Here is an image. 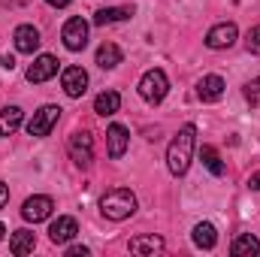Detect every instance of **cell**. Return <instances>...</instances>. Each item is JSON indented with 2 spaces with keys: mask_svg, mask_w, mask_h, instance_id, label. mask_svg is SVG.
Wrapping results in <instances>:
<instances>
[{
  "mask_svg": "<svg viewBox=\"0 0 260 257\" xmlns=\"http://www.w3.org/2000/svg\"><path fill=\"white\" fill-rule=\"evenodd\" d=\"M224 79L221 76H203L200 82H197V97L203 100V103H215V100H221L224 97Z\"/></svg>",
  "mask_w": 260,
  "mask_h": 257,
  "instance_id": "5bb4252c",
  "label": "cell"
},
{
  "mask_svg": "<svg viewBox=\"0 0 260 257\" xmlns=\"http://www.w3.org/2000/svg\"><path fill=\"white\" fill-rule=\"evenodd\" d=\"M106 145H109V157H112V160L124 157V151H127V145H130L127 127H121V124H109V130H106Z\"/></svg>",
  "mask_w": 260,
  "mask_h": 257,
  "instance_id": "4fadbf2b",
  "label": "cell"
},
{
  "mask_svg": "<svg viewBox=\"0 0 260 257\" xmlns=\"http://www.w3.org/2000/svg\"><path fill=\"white\" fill-rule=\"evenodd\" d=\"M76 233H79V224H76V218H70V215H61V218L52 221V227H49V239H52L55 245H67V242H73Z\"/></svg>",
  "mask_w": 260,
  "mask_h": 257,
  "instance_id": "8fae6325",
  "label": "cell"
},
{
  "mask_svg": "<svg viewBox=\"0 0 260 257\" xmlns=\"http://www.w3.org/2000/svg\"><path fill=\"white\" fill-rule=\"evenodd\" d=\"M245 46H248V52H251V55H260V24H254V27L248 30Z\"/></svg>",
  "mask_w": 260,
  "mask_h": 257,
  "instance_id": "d4e9b609",
  "label": "cell"
},
{
  "mask_svg": "<svg viewBox=\"0 0 260 257\" xmlns=\"http://www.w3.org/2000/svg\"><path fill=\"white\" fill-rule=\"evenodd\" d=\"M248 188H251V191H260V170L251 176V179H248Z\"/></svg>",
  "mask_w": 260,
  "mask_h": 257,
  "instance_id": "4316f807",
  "label": "cell"
},
{
  "mask_svg": "<svg viewBox=\"0 0 260 257\" xmlns=\"http://www.w3.org/2000/svg\"><path fill=\"white\" fill-rule=\"evenodd\" d=\"M200 160H203V167H206L212 176H218V179H221V176H224V170H227V167H224V160H221V154H218L212 145H203V148H200Z\"/></svg>",
  "mask_w": 260,
  "mask_h": 257,
  "instance_id": "44dd1931",
  "label": "cell"
},
{
  "mask_svg": "<svg viewBox=\"0 0 260 257\" xmlns=\"http://www.w3.org/2000/svg\"><path fill=\"white\" fill-rule=\"evenodd\" d=\"M67 257H88V248L85 245H70L67 248Z\"/></svg>",
  "mask_w": 260,
  "mask_h": 257,
  "instance_id": "484cf974",
  "label": "cell"
},
{
  "mask_svg": "<svg viewBox=\"0 0 260 257\" xmlns=\"http://www.w3.org/2000/svg\"><path fill=\"white\" fill-rule=\"evenodd\" d=\"M12 40H15V49L21 55H34L40 49V30L34 24H18L15 34H12Z\"/></svg>",
  "mask_w": 260,
  "mask_h": 257,
  "instance_id": "7c38bea8",
  "label": "cell"
},
{
  "mask_svg": "<svg viewBox=\"0 0 260 257\" xmlns=\"http://www.w3.org/2000/svg\"><path fill=\"white\" fill-rule=\"evenodd\" d=\"M34 245H37V239H34V233H30V230H15V233H12V239H9V251H12V254H18V257L30 254V251H34Z\"/></svg>",
  "mask_w": 260,
  "mask_h": 257,
  "instance_id": "d6986e66",
  "label": "cell"
},
{
  "mask_svg": "<svg viewBox=\"0 0 260 257\" xmlns=\"http://www.w3.org/2000/svg\"><path fill=\"white\" fill-rule=\"evenodd\" d=\"M46 3H49V6H55V9H64V6L73 3V0H46Z\"/></svg>",
  "mask_w": 260,
  "mask_h": 257,
  "instance_id": "f1b7e54d",
  "label": "cell"
},
{
  "mask_svg": "<svg viewBox=\"0 0 260 257\" xmlns=\"http://www.w3.org/2000/svg\"><path fill=\"white\" fill-rule=\"evenodd\" d=\"M121 109V94L118 91H103V94H97V100H94V112L97 115H115Z\"/></svg>",
  "mask_w": 260,
  "mask_h": 257,
  "instance_id": "2e32d148",
  "label": "cell"
},
{
  "mask_svg": "<svg viewBox=\"0 0 260 257\" xmlns=\"http://www.w3.org/2000/svg\"><path fill=\"white\" fill-rule=\"evenodd\" d=\"M245 100H248V106L251 109H260V79H251L248 85H245Z\"/></svg>",
  "mask_w": 260,
  "mask_h": 257,
  "instance_id": "cb8c5ba5",
  "label": "cell"
},
{
  "mask_svg": "<svg viewBox=\"0 0 260 257\" xmlns=\"http://www.w3.org/2000/svg\"><path fill=\"white\" fill-rule=\"evenodd\" d=\"M0 67H3V70H12V67H15V61H12L9 55H3V58H0Z\"/></svg>",
  "mask_w": 260,
  "mask_h": 257,
  "instance_id": "f546056e",
  "label": "cell"
},
{
  "mask_svg": "<svg viewBox=\"0 0 260 257\" xmlns=\"http://www.w3.org/2000/svg\"><path fill=\"white\" fill-rule=\"evenodd\" d=\"M61 40H64V46L70 52H82L85 46H88V21L85 18H70L64 24V30H61Z\"/></svg>",
  "mask_w": 260,
  "mask_h": 257,
  "instance_id": "8992f818",
  "label": "cell"
},
{
  "mask_svg": "<svg viewBox=\"0 0 260 257\" xmlns=\"http://www.w3.org/2000/svg\"><path fill=\"white\" fill-rule=\"evenodd\" d=\"M67 148H70V157H73L76 167H91V160H94V139H91L88 130H76L70 136Z\"/></svg>",
  "mask_w": 260,
  "mask_h": 257,
  "instance_id": "277c9868",
  "label": "cell"
},
{
  "mask_svg": "<svg viewBox=\"0 0 260 257\" xmlns=\"http://www.w3.org/2000/svg\"><path fill=\"white\" fill-rule=\"evenodd\" d=\"M61 85H64L67 97H82L85 91H88V73L82 70V67H67L64 73H61Z\"/></svg>",
  "mask_w": 260,
  "mask_h": 257,
  "instance_id": "9c48e42d",
  "label": "cell"
},
{
  "mask_svg": "<svg viewBox=\"0 0 260 257\" xmlns=\"http://www.w3.org/2000/svg\"><path fill=\"white\" fill-rule=\"evenodd\" d=\"M52 209H55V200L46 197V194H37V197H27V200H24V206H21V218L37 224V221L52 218Z\"/></svg>",
  "mask_w": 260,
  "mask_h": 257,
  "instance_id": "52a82bcc",
  "label": "cell"
},
{
  "mask_svg": "<svg viewBox=\"0 0 260 257\" xmlns=\"http://www.w3.org/2000/svg\"><path fill=\"white\" fill-rule=\"evenodd\" d=\"M130 15H133V6H106V9H97L94 24L106 27V24H115V21H127Z\"/></svg>",
  "mask_w": 260,
  "mask_h": 257,
  "instance_id": "9a60e30c",
  "label": "cell"
},
{
  "mask_svg": "<svg viewBox=\"0 0 260 257\" xmlns=\"http://www.w3.org/2000/svg\"><path fill=\"white\" fill-rule=\"evenodd\" d=\"M3 233H6V227H3V224H0V239H3Z\"/></svg>",
  "mask_w": 260,
  "mask_h": 257,
  "instance_id": "4dcf8cb0",
  "label": "cell"
},
{
  "mask_svg": "<svg viewBox=\"0 0 260 257\" xmlns=\"http://www.w3.org/2000/svg\"><path fill=\"white\" fill-rule=\"evenodd\" d=\"M215 242H218V230H215L209 221L197 224V227H194V245H197V248L209 251V248H215Z\"/></svg>",
  "mask_w": 260,
  "mask_h": 257,
  "instance_id": "ffe728a7",
  "label": "cell"
},
{
  "mask_svg": "<svg viewBox=\"0 0 260 257\" xmlns=\"http://www.w3.org/2000/svg\"><path fill=\"white\" fill-rule=\"evenodd\" d=\"M157 251H164V239L154 233L130 239V254H157Z\"/></svg>",
  "mask_w": 260,
  "mask_h": 257,
  "instance_id": "e0dca14e",
  "label": "cell"
},
{
  "mask_svg": "<svg viewBox=\"0 0 260 257\" xmlns=\"http://www.w3.org/2000/svg\"><path fill=\"white\" fill-rule=\"evenodd\" d=\"M61 112H64V109H61V106H52V103H49V106H43V109H37V112H34V118L27 121V133H30V136H49L52 127L58 124Z\"/></svg>",
  "mask_w": 260,
  "mask_h": 257,
  "instance_id": "5b68a950",
  "label": "cell"
},
{
  "mask_svg": "<svg viewBox=\"0 0 260 257\" xmlns=\"http://www.w3.org/2000/svg\"><path fill=\"white\" fill-rule=\"evenodd\" d=\"M21 109L18 106H3L0 109V136H9V133H15V130L21 127Z\"/></svg>",
  "mask_w": 260,
  "mask_h": 257,
  "instance_id": "ac0fdd59",
  "label": "cell"
},
{
  "mask_svg": "<svg viewBox=\"0 0 260 257\" xmlns=\"http://www.w3.org/2000/svg\"><path fill=\"white\" fill-rule=\"evenodd\" d=\"M167 94H170V79H167L164 70H148V73L139 79V97H142L145 103L157 106V103H164Z\"/></svg>",
  "mask_w": 260,
  "mask_h": 257,
  "instance_id": "3957f363",
  "label": "cell"
},
{
  "mask_svg": "<svg viewBox=\"0 0 260 257\" xmlns=\"http://www.w3.org/2000/svg\"><path fill=\"white\" fill-rule=\"evenodd\" d=\"M236 37H239L236 24H233V21H221V24H215V27L206 34V46H209V49H230V46L236 43Z\"/></svg>",
  "mask_w": 260,
  "mask_h": 257,
  "instance_id": "ba28073f",
  "label": "cell"
},
{
  "mask_svg": "<svg viewBox=\"0 0 260 257\" xmlns=\"http://www.w3.org/2000/svg\"><path fill=\"white\" fill-rule=\"evenodd\" d=\"M52 76H58V58L55 55H40L34 64L27 67V82H34V85L49 82Z\"/></svg>",
  "mask_w": 260,
  "mask_h": 257,
  "instance_id": "30bf717a",
  "label": "cell"
},
{
  "mask_svg": "<svg viewBox=\"0 0 260 257\" xmlns=\"http://www.w3.org/2000/svg\"><path fill=\"white\" fill-rule=\"evenodd\" d=\"M194 145H197V127L194 124H185L173 136L170 148H167V167L173 176H185L188 167H191V157H194Z\"/></svg>",
  "mask_w": 260,
  "mask_h": 257,
  "instance_id": "6da1fadb",
  "label": "cell"
},
{
  "mask_svg": "<svg viewBox=\"0 0 260 257\" xmlns=\"http://www.w3.org/2000/svg\"><path fill=\"white\" fill-rule=\"evenodd\" d=\"M121 49L115 46V43H103L100 49H97V64L103 67V70H112V67H118L121 64Z\"/></svg>",
  "mask_w": 260,
  "mask_h": 257,
  "instance_id": "7402d4cb",
  "label": "cell"
},
{
  "mask_svg": "<svg viewBox=\"0 0 260 257\" xmlns=\"http://www.w3.org/2000/svg\"><path fill=\"white\" fill-rule=\"evenodd\" d=\"M230 251H233V257H254L260 251V242L257 236H251V233H242L233 245H230Z\"/></svg>",
  "mask_w": 260,
  "mask_h": 257,
  "instance_id": "603a6c76",
  "label": "cell"
},
{
  "mask_svg": "<svg viewBox=\"0 0 260 257\" xmlns=\"http://www.w3.org/2000/svg\"><path fill=\"white\" fill-rule=\"evenodd\" d=\"M100 212L109 221H124L136 212V197L127 188H112V191H106L100 197Z\"/></svg>",
  "mask_w": 260,
  "mask_h": 257,
  "instance_id": "7a4b0ae2",
  "label": "cell"
},
{
  "mask_svg": "<svg viewBox=\"0 0 260 257\" xmlns=\"http://www.w3.org/2000/svg\"><path fill=\"white\" fill-rule=\"evenodd\" d=\"M6 200H9V188H6V185L0 182V209L6 206Z\"/></svg>",
  "mask_w": 260,
  "mask_h": 257,
  "instance_id": "83f0119b",
  "label": "cell"
}]
</instances>
